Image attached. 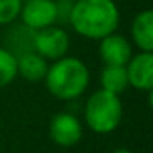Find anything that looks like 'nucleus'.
Here are the masks:
<instances>
[{
  "label": "nucleus",
  "mask_w": 153,
  "mask_h": 153,
  "mask_svg": "<svg viewBox=\"0 0 153 153\" xmlns=\"http://www.w3.org/2000/svg\"><path fill=\"white\" fill-rule=\"evenodd\" d=\"M112 153H133V152H130V150H127V148H115Z\"/></svg>",
  "instance_id": "obj_14"
},
{
  "label": "nucleus",
  "mask_w": 153,
  "mask_h": 153,
  "mask_svg": "<svg viewBox=\"0 0 153 153\" xmlns=\"http://www.w3.org/2000/svg\"><path fill=\"white\" fill-rule=\"evenodd\" d=\"M130 35L140 51H153V12L150 8L142 10L133 17Z\"/></svg>",
  "instance_id": "obj_9"
},
{
  "label": "nucleus",
  "mask_w": 153,
  "mask_h": 153,
  "mask_svg": "<svg viewBox=\"0 0 153 153\" xmlns=\"http://www.w3.org/2000/svg\"><path fill=\"white\" fill-rule=\"evenodd\" d=\"M48 135L54 145L61 148L76 146L82 138V123L69 112H58L48 123Z\"/></svg>",
  "instance_id": "obj_5"
},
{
  "label": "nucleus",
  "mask_w": 153,
  "mask_h": 153,
  "mask_svg": "<svg viewBox=\"0 0 153 153\" xmlns=\"http://www.w3.org/2000/svg\"><path fill=\"white\" fill-rule=\"evenodd\" d=\"M31 48L48 61H56L66 56L69 51V36L59 27H46L38 31H33Z\"/></svg>",
  "instance_id": "obj_4"
},
{
  "label": "nucleus",
  "mask_w": 153,
  "mask_h": 153,
  "mask_svg": "<svg viewBox=\"0 0 153 153\" xmlns=\"http://www.w3.org/2000/svg\"><path fill=\"white\" fill-rule=\"evenodd\" d=\"M20 18L25 28L38 31L56 23L59 18V5L53 0H27L22 5Z\"/></svg>",
  "instance_id": "obj_6"
},
{
  "label": "nucleus",
  "mask_w": 153,
  "mask_h": 153,
  "mask_svg": "<svg viewBox=\"0 0 153 153\" xmlns=\"http://www.w3.org/2000/svg\"><path fill=\"white\" fill-rule=\"evenodd\" d=\"M128 86L138 91L150 92L153 87V54L146 51H140L138 54H132L128 63L125 64Z\"/></svg>",
  "instance_id": "obj_8"
},
{
  "label": "nucleus",
  "mask_w": 153,
  "mask_h": 153,
  "mask_svg": "<svg viewBox=\"0 0 153 153\" xmlns=\"http://www.w3.org/2000/svg\"><path fill=\"white\" fill-rule=\"evenodd\" d=\"M68 20L79 36L100 40L117 30L120 12L114 0H76Z\"/></svg>",
  "instance_id": "obj_1"
},
{
  "label": "nucleus",
  "mask_w": 153,
  "mask_h": 153,
  "mask_svg": "<svg viewBox=\"0 0 153 153\" xmlns=\"http://www.w3.org/2000/svg\"><path fill=\"white\" fill-rule=\"evenodd\" d=\"M17 76V54L8 48L0 46V87L12 84Z\"/></svg>",
  "instance_id": "obj_12"
},
{
  "label": "nucleus",
  "mask_w": 153,
  "mask_h": 153,
  "mask_svg": "<svg viewBox=\"0 0 153 153\" xmlns=\"http://www.w3.org/2000/svg\"><path fill=\"white\" fill-rule=\"evenodd\" d=\"M48 59L33 50L17 56V74L28 82H41L48 73Z\"/></svg>",
  "instance_id": "obj_10"
},
{
  "label": "nucleus",
  "mask_w": 153,
  "mask_h": 153,
  "mask_svg": "<svg viewBox=\"0 0 153 153\" xmlns=\"http://www.w3.org/2000/svg\"><path fill=\"white\" fill-rule=\"evenodd\" d=\"M123 117V105L120 96L99 89L89 96L84 109L86 123L94 133L107 135L120 125Z\"/></svg>",
  "instance_id": "obj_3"
},
{
  "label": "nucleus",
  "mask_w": 153,
  "mask_h": 153,
  "mask_svg": "<svg viewBox=\"0 0 153 153\" xmlns=\"http://www.w3.org/2000/svg\"><path fill=\"white\" fill-rule=\"evenodd\" d=\"M99 41V58L105 66H125L133 54L130 41L115 31Z\"/></svg>",
  "instance_id": "obj_7"
},
{
  "label": "nucleus",
  "mask_w": 153,
  "mask_h": 153,
  "mask_svg": "<svg viewBox=\"0 0 153 153\" xmlns=\"http://www.w3.org/2000/svg\"><path fill=\"white\" fill-rule=\"evenodd\" d=\"M100 89L120 96L128 87V77H127L125 66H104L99 76Z\"/></svg>",
  "instance_id": "obj_11"
},
{
  "label": "nucleus",
  "mask_w": 153,
  "mask_h": 153,
  "mask_svg": "<svg viewBox=\"0 0 153 153\" xmlns=\"http://www.w3.org/2000/svg\"><path fill=\"white\" fill-rule=\"evenodd\" d=\"M89 79L91 74L86 63L66 54L48 66L43 82L53 97L59 100H73L86 92Z\"/></svg>",
  "instance_id": "obj_2"
},
{
  "label": "nucleus",
  "mask_w": 153,
  "mask_h": 153,
  "mask_svg": "<svg viewBox=\"0 0 153 153\" xmlns=\"http://www.w3.org/2000/svg\"><path fill=\"white\" fill-rule=\"evenodd\" d=\"M23 0H0V25H10L20 17Z\"/></svg>",
  "instance_id": "obj_13"
}]
</instances>
